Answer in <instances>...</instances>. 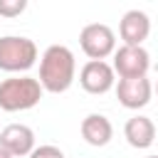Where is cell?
<instances>
[{"label":"cell","mask_w":158,"mask_h":158,"mask_svg":"<svg viewBox=\"0 0 158 158\" xmlns=\"http://www.w3.org/2000/svg\"><path fill=\"white\" fill-rule=\"evenodd\" d=\"M0 158H15V156H12V153H7V151L0 146Z\"/></svg>","instance_id":"5bb4252c"},{"label":"cell","mask_w":158,"mask_h":158,"mask_svg":"<svg viewBox=\"0 0 158 158\" xmlns=\"http://www.w3.org/2000/svg\"><path fill=\"white\" fill-rule=\"evenodd\" d=\"M118 35L123 44H143L151 35V17L143 10H126L118 22Z\"/></svg>","instance_id":"9c48e42d"},{"label":"cell","mask_w":158,"mask_h":158,"mask_svg":"<svg viewBox=\"0 0 158 158\" xmlns=\"http://www.w3.org/2000/svg\"><path fill=\"white\" fill-rule=\"evenodd\" d=\"M114 72L118 79L123 77H146L151 69V54L143 44H121L114 49Z\"/></svg>","instance_id":"5b68a950"},{"label":"cell","mask_w":158,"mask_h":158,"mask_svg":"<svg viewBox=\"0 0 158 158\" xmlns=\"http://www.w3.org/2000/svg\"><path fill=\"white\" fill-rule=\"evenodd\" d=\"M123 138H126V143H128L131 148H138V151L151 148L153 141H156V123H153L148 116L136 114V116H131V118L126 121V126H123Z\"/></svg>","instance_id":"30bf717a"},{"label":"cell","mask_w":158,"mask_h":158,"mask_svg":"<svg viewBox=\"0 0 158 158\" xmlns=\"http://www.w3.org/2000/svg\"><path fill=\"white\" fill-rule=\"evenodd\" d=\"M37 62V44L30 37L5 35L0 37V69L7 74H20L35 67Z\"/></svg>","instance_id":"3957f363"},{"label":"cell","mask_w":158,"mask_h":158,"mask_svg":"<svg viewBox=\"0 0 158 158\" xmlns=\"http://www.w3.org/2000/svg\"><path fill=\"white\" fill-rule=\"evenodd\" d=\"M79 84H81V89H84L86 94L99 96V94H106V91L114 89V84H116V72H114V67H111L109 62H104V59H89V62L79 69Z\"/></svg>","instance_id":"8992f818"},{"label":"cell","mask_w":158,"mask_h":158,"mask_svg":"<svg viewBox=\"0 0 158 158\" xmlns=\"http://www.w3.org/2000/svg\"><path fill=\"white\" fill-rule=\"evenodd\" d=\"M114 89L123 109H143L153 96V84L148 77H123L114 84Z\"/></svg>","instance_id":"52a82bcc"},{"label":"cell","mask_w":158,"mask_h":158,"mask_svg":"<svg viewBox=\"0 0 158 158\" xmlns=\"http://www.w3.org/2000/svg\"><path fill=\"white\" fill-rule=\"evenodd\" d=\"M79 47L89 59H106L116 49V32L104 22H91L79 32Z\"/></svg>","instance_id":"277c9868"},{"label":"cell","mask_w":158,"mask_h":158,"mask_svg":"<svg viewBox=\"0 0 158 158\" xmlns=\"http://www.w3.org/2000/svg\"><path fill=\"white\" fill-rule=\"evenodd\" d=\"M156 94H158V81H156Z\"/></svg>","instance_id":"9a60e30c"},{"label":"cell","mask_w":158,"mask_h":158,"mask_svg":"<svg viewBox=\"0 0 158 158\" xmlns=\"http://www.w3.org/2000/svg\"><path fill=\"white\" fill-rule=\"evenodd\" d=\"M0 146L15 158L30 156V151L35 148V131L25 123H10L0 131Z\"/></svg>","instance_id":"ba28073f"},{"label":"cell","mask_w":158,"mask_h":158,"mask_svg":"<svg viewBox=\"0 0 158 158\" xmlns=\"http://www.w3.org/2000/svg\"><path fill=\"white\" fill-rule=\"evenodd\" d=\"M44 89L40 84V79L27 77V74H17V77H7L0 81V111H27L35 109L42 99Z\"/></svg>","instance_id":"7a4b0ae2"},{"label":"cell","mask_w":158,"mask_h":158,"mask_svg":"<svg viewBox=\"0 0 158 158\" xmlns=\"http://www.w3.org/2000/svg\"><path fill=\"white\" fill-rule=\"evenodd\" d=\"M77 79L74 52L64 44H49L40 57V84L49 94H64Z\"/></svg>","instance_id":"6da1fadb"},{"label":"cell","mask_w":158,"mask_h":158,"mask_svg":"<svg viewBox=\"0 0 158 158\" xmlns=\"http://www.w3.org/2000/svg\"><path fill=\"white\" fill-rule=\"evenodd\" d=\"M148 158H158V156H148Z\"/></svg>","instance_id":"2e32d148"},{"label":"cell","mask_w":158,"mask_h":158,"mask_svg":"<svg viewBox=\"0 0 158 158\" xmlns=\"http://www.w3.org/2000/svg\"><path fill=\"white\" fill-rule=\"evenodd\" d=\"M27 158H64V151L52 143H44V146H35Z\"/></svg>","instance_id":"4fadbf2b"},{"label":"cell","mask_w":158,"mask_h":158,"mask_svg":"<svg viewBox=\"0 0 158 158\" xmlns=\"http://www.w3.org/2000/svg\"><path fill=\"white\" fill-rule=\"evenodd\" d=\"M30 0H0V17H20Z\"/></svg>","instance_id":"7c38bea8"},{"label":"cell","mask_w":158,"mask_h":158,"mask_svg":"<svg viewBox=\"0 0 158 158\" xmlns=\"http://www.w3.org/2000/svg\"><path fill=\"white\" fill-rule=\"evenodd\" d=\"M79 131H81V138L89 146H94V148H101V146H106L114 138V123L104 114H89V116H84Z\"/></svg>","instance_id":"8fae6325"}]
</instances>
